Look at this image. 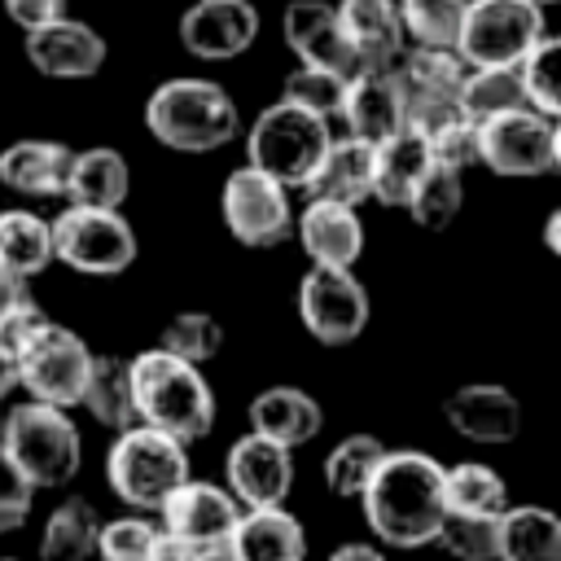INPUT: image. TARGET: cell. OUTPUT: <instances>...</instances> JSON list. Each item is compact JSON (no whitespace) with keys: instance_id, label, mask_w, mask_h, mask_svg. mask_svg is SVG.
<instances>
[{"instance_id":"obj_1","label":"cell","mask_w":561,"mask_h":561,"mask_svg":"<svg viewBox=\"0 0 561 561\" xmlns=\"http://www.w3.org/2000/svg\"><path fill=\"white\" fill-rule=\"evenodd\" d=\"M364 504L368 530L390 548L434 543L443 522V465L416 447H399L377 460L373 478L355 495Z\"/></svg>"},{"instance_id":"obj_2","label":"cell","mask_w":561,"mask_h":561,"mask_svg":"<svg viewBox=\"0 0 561 561\" xmlns=\"http://www.w3.org/2000/svg\"><path fill=\"white\" fill-rule=\"evenodd\" d=\"M131 403L140 425H153L184 447L206 438L215 425V390L202 377V364H188L162 346L131 359Z\"/></svg>"},{"instance_id":"obj_3","label":"cell","mask_w":561,"mask_h":561,"mask_svg":"<svg viewBox=\"0 0 561 561\" xmlns=\"http://www.w3.org/2000/svg\"><path fill=\"white\" fill-rule=\"evenodd\" d=\"M145 127L158 145H167L175 153H210V149H224L228 140H237L241 114H237V101L215 79L180 75L149 92Z\"/></svg>"},{"instance_id":"obj_4","label":"cell","mask_w":561,"mask_h":561,"mask_svg":"<svg viewBox=\"0 0 561 561\" xmlns=\"http://www.w3.org/2000/svg\"><path fill=\"white\" fill-rule=\"evenodd\" d=\"M188 478V451L180 438L153 430V425H127L114 434L105 451V482L110 491L136 508V513H158V504Z\"/></svg>"},{"instance_id":"obj_5","label":"cell","mask_w":561,"mask_h":561,"mask_svg":"<svg viewBox=\"0 0 561 561\" xmlns=\"http://www.w3.org/2000/svg\"><path fill=\"white\" fill-rule=\"evenodd\" d=\"M0 447L35 486H66L79 473L83 438L70 421V408L26 399L0 421Z\"/></svg>"},{"instance_id":"obj_6","label":"cell","mask_w":561,"mask_h":561,"mask_svg":"<svg viewBox=\"0 0 561 561\" xmlns=\"http://www.w3.org/2000/svg\"><path fill=\"white\" fill-rule=\"evenodd\" d=\"M329 140H333L329 118H320V114L280 96V101H272L267 110L254 114V123L245 131V162L267 171L285 188H298Z\"/></svg>"},{"instance_id":"obj_7","label":"cell","mask_w":561,"mask_h":561,"mask_svg":"<svg viewBox=\"0 0 561 561\" xmlns=\"http://www.w3.org/2000/svg\"><path fill=\"white\" fill-rule=\"evenodd\" d=\"M88 364H92L88 342L75 329L44 316L18 342V390H26L39 403L75 408L83 377H88Z\"/></svg>"},{"instance_id":"obj_8","label":"cell","mask_w":561,"mask_h":561,"mask_svg":"<svg viewBox=\"0 0 561 561\" xmlns=\"http://www.w3.org/2000/svg\"><path fill=\"white\" fill-rule=\"evenodd\" d=\"M48 228H53V263H66L83 276H118L136 263V232L118 210L70 202Z\"/></svg>"},{"instance_id":"obj_9","label":"cell","mask_w":561,"mask_h":561,"mask_svg":"<svg viewBox=\"0 0 561 561\" xmlns=\"http://www.w3.org/2000/svg\"><path fill=\"white\" fill-rule=\"evenodd\" d=\"M478 162L508 180L548 175L561 167V127H557V118H548L530 105L482 118L478 123Z\"/></svg>"},{"instance_id":"obj_10","label":"cell","mask_w":561,"mask_h":561,"mask_svg":"<svg viewBox=\"0 0 561 561\" xmlns=\"http://www.w3.org/2000/svg\"><path fill=\"white\" fill-rule=\"evenodd\" d=\"M543 31L535 0H465L456 57L465 66H517Z\"/></svg>"},{"instance_id":"obj_11","label":"cell","mask_w":561,"mask_h":561,"mask_svg":"<svg viewBox=\"0 0 561 561\" xmlns=\"http://www.w3.org/2000/svg\"><path fill=\"white\" fill-rule=\"evenodd\" d=\"M390 70H394L399 92H403V118H408V127H416L421 136L460 114L465 61L456 57V48L408 44Z\"/></svg>"},{"instance_id":"obj_12","label":"cell","mask_w":561,"mask_h":561,"mask_svg":"<svg viewBox=\"0 0 561 561\" xmlns=\"http://www.w3.org/2000/svg\"><path fill=\"white\" fill-rule=\"evenodd\" d=\"M368 289L351 267H324L311 263L298 285V320L302 329L324 346H346L368 324Z\"/></svg>"},{"instance_id":"obj_13","label":"cell","mask_w":561,"mask_h":561,"mask_svg":"<svg viewBox=\"0 0 561 561\" xmlns=\"http://www.w3.org/2000/svg\"><path fill=\"white\" fill-rule=\"evenodd\" d=\"M224 224L228 232L250 245V250H267L280 245L294 232V210H289V188L280 180H272L259 167H237L224 180V197H219Z\"/></svg>"},{"instance_id":"obj_14","label":"cell","mask_w":561,"mask_h":561,"mask_svg":"<svg viewBox=\"0 0 561 561\" xmlns=\"http://www.w3.org/2000/svg\"><path fill=\"white\" fill-rule=\"evenodd\" d=\"M224 486L232 491V500L241 508L254 504H285L289 486H294V447L267 438V434H241L228 447L224 460Z\"/></svg>"},{"instance_id":"obj_15","label":"cell","mask_w":561,"mask_h":561,"mask_svg":"<svg viewBox=\"0 0 561 561\" xmlns=\"http://www.w3.org/2000/svg\"><path fill=\"white\" fill-rule=\"evenodd\" d=\"M259 35V9L250 0H193L180 18L184 53L202 61H232Z\"/></svg>"},{"instance_id":"obj_16","label":"cell","mask_w":561,"mask_h":561,"mask_svg":"<svg viewBox=\"0 0 561 561\" xmlns=\"http://www.w3.org/2000/svg\"><path fill=\"white\" fill-rule=\"evenodd\" d=\"M105 35H96L79 18H57L26 31V61L44 79H92L105 66Z\"/></svg>"},{"instance_id":"obj_17","label":"cell","mask_w":561,"mask_h":561,"mask_svg":"<svg viewBox=\"0 0 561 561\" xmlns=\"http://www.w3.org/2000/svg\"><path fill=\"white\" fill-rule=\"evenodd\" d=\"M443 416L460 438L482 443V447H500V443H513L522 434V403L500 381L460 386L456 394L443 399Z\"/></svg>"},{"instance_id":"obj_18","label":"cell","mask_w":561,"mask_h":561,"mask_svg":"<svg viewBox=\"0 0 561 561\" xmlns=\"http://www.w3.org/2000/svg\"><path fill=\"white\" fill-rule=\"evenodd\" d=\"M162 513V530L197 543V548H210V543H224L241 504L232 500L228 486H215V482H197L193 473L158 504Z\"/></svg>"},{"instance_id":"obj_19","label":"cell","mask_w":561,"mask_h":561,"mask_svg":"<svg viewBox=\"0 0 561 561\" xmlns=\"http://www.w3.org/2000/svg\"><path fill=\"white\" fill-rule=\"evenodd\" d=\"M280 31H285L289 53L302 66H324V70H337V75H355L359 70L333 4H324V0H289L285 13H280Z\"/></svg>"},{"instance_id":"obj_20","label":"cell","mask_w":561,"mask_h":561,"mask_svg":"<svg viewBox=\"0 0 561 561\" xmlns=\"http://www.w3.org/2000/svg\"><path fill=\"white\" fill-rule=\"evenodd\" d=\"M337 118L346 123V136H359L368 145L399 131L408 118H403V92H399L394 70H355V75H346Z\"/></svg>"},{"instance_id":"obj_21","label":"cell","mask_w":561,"mask_h":561,"mask_svg":"<svg viewBox=\"0 0 561 561\" xmlns=\"http://www.w3.org/2000/svg\"><path fill=\"white\" fill-rule=\"evenodd\" d=\"M224 543H228V552L237 561H302L307 557L302 522L285 504L241 508Z\"/></svg>"},{"instance_id":"obj_22","label":"cell","mask_w":561,"mask_h":561,"mask_svg":"<svg viewBox=\"0 0 561 561\" xmlns=\"http://www.w3.org/2000/svg\"><path fill=\"white\" fill-rule=\"evenodd\" d=\"M294 232L302 254L324 267H355V259L364 254V224L355 206H342V202L307 197L302 215L294 219Z\"/></svg>"},{"instance_id":"obj_23","label":"cell","mask_w":561,"mask_h":561,"mask_svg":"<svg viewBox=\"0 0 561 561\" xmlns=\"http://www.w3.org/2000/svg\"><path fill=\"white\" fill-rule=\"evenodd\" d=\"M333 9L342 22V35L351 39L359 70H390L399 53L408 48L394 0H337Z\"/></svg>"},{"instance_id":"obj_24","label":"cell","mask_w":561,"mask_h":561,"mask_svg":"<svg viewBox=\"0 0 561 561\" xmlns=\"http://www.w3.org/2000/svg\"><path fill=\"white\" fill-rule=\"evenodd\" d=\"M307 197L320 202H342V206H359L373 197V145L359 136H342L329 140L324 153L316 158V167L307 171V180L298 184Z\"/></svg>"},{"instance_id":"obj_25","label":"cell","mask_w":561,"mask_h":561,"mask_svg":"<svg viewBox=\"0 0 561 561\" xmlns=\"http://www.w3.org/2000/svg\"><path fill=\"white\" fill-rule=\"evenodd\" d=\"M70 153L61 140H13L0 149V184L22 197H61Z\"/></svg>"},{"instance_id":"obj_26","label":"cell","mask_w":561,"mask_h":561,"mask_svg":"<svg viewBox=\"0 0 561 561\" xmlns=\"http://www.w3.org/2000/svg\"><path fill=\"white\" fill-rule=\"evenodd\" d=\"M127 193H131V171L118 149L92 145V149L70 153V171H66V188H61L66 202L118 210L127 202Z\"/></svg>"},{"instance_id":"obj_27","label":"cell","mask_w":561,"mask_h":561,"mask_svg":"<svg viewBox=\"0 0 561 561\" xmlns=\"http://www.w3.org/2000/svg\"><path fill=\"white\" fill-rule=\"evenodd\" d=\"M320 425H324L320 403L298 386H267L250 399V430L285 443V447L311 443L320 434Z\"/></svg>"},{"instance_id":"obj_28","label":"cell","mask_w":561,"mask_h":561,"mask_svg":"<svg viewBox=\"0 0 561 561\" xmlns=\"http://www.w3.org/2000/svg\"><path fill=\"white\" fill-rule=\"evenodd\" d=\"M495 561H561V517L543 504H508L495 517Z\"/></svg>"},{"instance_id":"obj_29","label":"cell","mask_w":561,"mask_h":561,"mask_svg":"<svg viewBox=\"0 0 561 561\" xmlns=\"http://www.w3.org/2000/svg\"><path fill=\"white\" fill-rule=\"evenodd\" d=\"M430 162L434 158H430L425 136L403 123L399 131H390L386 140L373 145V197L381 206H403L408 193H412V184L425 175Z\"/></svg>"},{"instance_id":"obj_30","label":"cell","mask_w":561,"mask_h":561,"mask_svg":"<svg viewBox=\"0 0 561 561\" xmlns=\"http://www.w3.org/2000/svg\"><path fill=\"white\" fill-rule=\"evenodd\" d=\"M79 408H88L92 421H101L105 430H127L136 425V403H131V359L123 355H96L88 364L83 390H79Z\"/></svg>"},{"instance_id":"obj_31","label":"cell","mask_w":561,"mask_h":561,"mask_svg":"<svg viewBox=\"0 0 561 561\" xmlns=\"http://www.w3.org/2000/svg\"><path fill=\"white\" fill-rule=\"evenodd\" d=\"M101 517L83 495H66L39 530V561H83L96 548Z\"/></svg>"},{"instance_id":"obj_32","label":"cell","mask_w":561,"mask_h":561,"mask_svg":"<svg viewBox=\"0 0 561 561\" xmlns=\"http://www.w3.org/2000/svg\"><path fill=\"white\" fill-rule=\"evenodd\" d=\"M53 263V228L35 210H0V272L39 276Z\"/></svg>"},{"instance_id":"obj_33","label":"cell","mask_w":561,"mask_h":561,"mask_svg":"<svg viewBox=\"0 0 561 561\" xmlns=\"http://www.w3.org/2000/svg\"><path fill=\"white\" fill-rule=\"evenodd\" d=\"M517 105H526L517 66H465V79H460V114L465 118L482 123V118H495Z\"/></svg>"},{"instance_id":"obj_34","label":"cell","mask_w":561,"mask_h":561,"mask_svg":"<svg viewBox=\"0 0 561 561\" xmlns=\"http://www.w3.org/2000/svg\"><path fill=\"white\" fill-rule=\"evenodd\" d=\"M460 175H465V171H451V167H443V162H430V167H425V175L412 184V193H408V202H403V210L412 215L416 228L438 232V228H447V224L460 215V206H465V180H460Z\"/></svg>"},{"instance_id":"obj_35","label":"cell","mask_w":561,"mask_h":561,"mask_svg":"<svg viewBox=\"0 0 561 561\" xmlns=\"http://www.w3.org/2000/svg\"><path fill=\"white\" fill-rule=\"evenodd\" d=\"M443 508L447 513H504L508 508V482L478 460L443 469Z\"/></svg>"},{"instance_id":"obj_36","label":"cell","mask_w":561,"mask_h":561,"mask_svg":"<svg viewBox=\"0 0 561 561\" xmlns=\"http://www.w3.org/2000/svg\"><path fill=\"white\" fill-rule=\"evenodd\" d=\"M381 456H386V443L377 434H346L324 456V486L333 495H342V500H355L364 491V482L373 478Z\"/></svg>"},{"instance_id":"obj_37","label":"cell","mask_w":561,"mask_h":561,"mask_svg":"<svg viewBox=\"0 0 561 561\" xmlns=\"http://www.w3.org/2000/svg\"><path fill=\"white\" fill-rule=\"evenodd\" d=\"M394 4H399V26L408 44L456 48L465 0H394Z\"/></svg>"},{"instance_id":"obj_38","label":"cell","mask_w":561,"mask_h":561,"mask_svg":"<svg viewBox=\"0 0 561 561\" xmlns=\"http://www.w3.org/2000/svg\"><path fill=\"white\" fill-rule=\"evenodd\" d=\"M557 57H561V39L557 35H539L526 57L517 61V79H522V92H526V105L557 118L561 114V83H557Z\"/></svg>"},{"instance_id":"obj_39","label":"cell","mask_w":561,"mask_h":561,"mask_svg":"<svg viewBox=\"0 0 561 561\" xmlns=\"http://www.w3.org/2000/svg\"><path fill=\"white\" fill-rule=\"evenodd\" d=\"M495 517L500 513H443L434 543L456 561H495Z\"/></svg>"},{"instance_id":"obj_40","label":"cell","mask_w":561,"mask_h":561,"mask_svg":"<svg viewBox=\"0 0 561 561\" xmlns=\"http://www.w3.org/2000/svg\"><path fill=\"white\" fill-rule=\"evenodd\" d=\"M162 351L188 359V364H206L219 355L224 346V324L210 316V311H180L167 329H162Z\"/></svg>"},{"instance_id":"obj_41","label":"cell","mask_w":561,"mask_h":561,"mask_svg":"<svg viewBox=\"0 0 561 561\" xmlns=\"http://www.w3.org/2000/svg\"><path fill=\"white\" fill-rule=\"evenodd\" d=\"M342 88H346V75L324 70V66H302V61H298V66L285 75L280 96L294 101V105H302V110H311V114H320V118H337Z\"/></svg>"},{"instance_id":"obj_42","label":"cell","mask_w":561,"mask_h":561,"mask_svg":"<svg viewBox=\"0 0 561 561\" xmlns=\"http://www.w3.org/2000/svg\"><path fill=\"white\" fill-rule=\"evenodd\" d=\"M153 535H158V522H149L145 513H127V517L101 522L92 552H96L101 561H149Z\"/></svg>"},{"instance_id":"obj_43","label":"cell","mask_w":561,"mask_h":561,"mask_svg":"<svg viewBox=\"0 0 561 561\" xmlns=\"http://www.w3.org/2000/svg\"><path fill=\"white\" fill-rule=\"evenodd\" d=\"M44 311L35 302V289L26 276H13V272H0V342L18 346L26 337L31 324H39Z\"/></svg>"},{"instance_id":"obj_44","label":"cell","mask_w":561,"mask_h":561,"mask_svg":"<svg viewBox=\"0 0 561 561\" xmlns=\"http://www.w3.org/2000/svg\"><path fill=\"white\" fill-rule=\"evenodd\" d=\"M425 145H430V158L451 167V171H469L478 167V123L456 114L447 123H438L434 131H425Z\"/></svg>"},{"instance_id":"obj_45","label":"cell","mask_w":561,"mask_h":561,"mask_svg":"<svg viewBox=\"0 0 561 561\" xmlns=\"http://www.w3.org/2000/svg\"><path fill=\"white\" fill-rule=\"evenodd\" d=\"M31 500H35V482H31V478L13 465V456L0 447V535L26 526Z\"/></svg>"},{"instance_id":"obj_46","label":"cell","mask_w":561,"mask_h":561,"mask_svg":"<svg viewBox=\"0 0 561 561\" xmlns=\"http://www.w3.org/2000/svg\"><path fill=\"white\" fill-rule=\"evenodd\" d=\"M66 9H70V0H4V13L22 31H35L44 22H57V18H66Z\"/></svg>"},{"instance_id":"obj_47","label":"cell","mask_w":561,"mask_h":561,"mask_svg":"<svg viewBox=\"0 0 561 561\" xmlns=\"http://www.w3.org/2000/svg\"><path fill=\"white\" fill-rule=\"evenodd\" d=\"M197 543H188V539H180V535H171V530H162L158 526V535H153V548H149V561H197Z\"/></svg>"},{"instance_id":"obj_48","label":"cell","mask_w":561,"mask_h":561,"mask_svg":"<svg viewBox=\"0 0 561 561\" xmlns=\"http://www.w3.org/2000/svg\"><path fill=\"white\" fill-rule=\"evenodd\" d=\"M18 390V346L0 342V399H9Z\"/></svg>"},{"instance_id":"obj_49","label":"cell","mask_w":561,"mask_h":561,"mask_svg":"<svg viewBox=\"0 0 561 561\" xmlns=\"http://www.w3.org/2000/svg\"><path fill=\"white\" fill-rule=\"evenodd\" d=\"M329 561H386V552L377 543H342L329 552Z\"/></svg>"},{"instance_id":"obj_50","label":"cell","mask_w":561,"mask_h":561,"mask_svg":"<svg viewBox=\"0 0 561 561\" xmlns=\"http://www.w3.org/2000/svg\"><path fill=\"white\" fill-rule=\"evenodd\" d=\"M557 228H561V210H552V215H548V228H543V241H548V250H552V254L561 250V237H557Z\"/></svg>"},{"instance_id":"obj_51","label":"cell","mask_w":561,"mask_h":561,"mask_svg":"<svg viewBox=\"0 0 561 561\" xmlns=\"http://www.w3.org/2000/svg\"><path fill=\"white\" fill-rule=\"evenodd\" d=\"M197 561H237V557L228 552V543H210V548L197 552Z\"/></svg>"},{"instance_id":"obj_52","label":"cell","mask_w":561,"mask_h":561,"mask_svg":"<svg viewBox=\"0 0 561 561\" xmlns=\"http://www.w3.org/2000/svg\"><path fill=\"white\" fill-rule=\"evenodd\" d=\"M535 4H539V9H548V4H557V0H535Z\"/></svg>"},{"instance_id":"obj_53","label":"cell","mask_w":561,"mask_h":561,"mask_svg":"<svg viewBox=\"0 0 561 561\" xmlns=\"http://www.w3.org/2000/svg\"><path fill=\"white\" fill-rule=\"evenodd\" d=\"M0 561H18V557H0Z\"/></svg>"}]
</instances>
